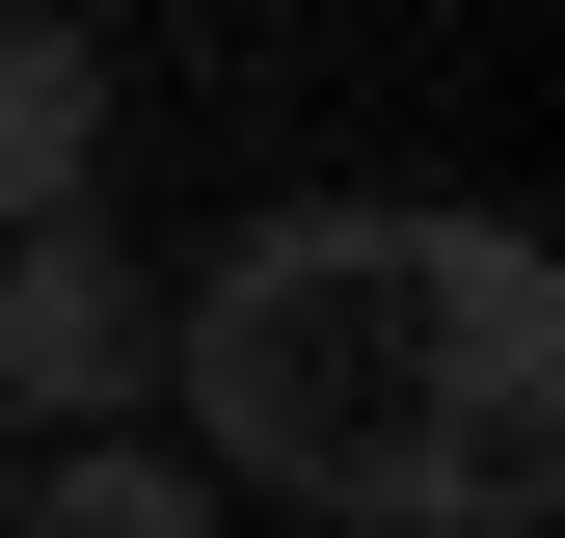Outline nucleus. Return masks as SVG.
Here are the masks:
<instances>
[{
	"label": "nucleus",
	"instance_id": "obj_3",
	"mask_svg": "<svg viewBox=\"0 0 565 538\" xmlns=\"http://www.w3.org/2000/svg\"><path fill=\"white\" fill-rule=\"evenodd\" d=\"M82 189H108V54L0 0V243H54V216H82Z\"/></svg>",
	"mask_w": 565,
	"mask_h": 538
},
{
	"label": "nucleus",
	"instance_id": "obj_4",
	"mask_svg": "<svg viewBox=\"0 0 565 538\" xmlns=\"http://www.w3.org/2000/svg\"><path fill=\"white\" fill-rule=\"evenodd\" d=\"M0 538H216V485H189L162 431H82V458H28V512Z\"/></svg>",
	"mask_w": 565,
	"mask_h": 538
},
{
	"label": "nucleus",
	"instance_id": "obj_1",
	"mask_svg": "<svg viewBox=\"0 0 565 538\" xmlns=\"http://www.w3.org/2000/svg\"><path fill=\"white\" fill-rule=\"evenodd\" d=\"M189 485L350 512V538H539L565 512V297L458 189H297L162 297Z\"/></svg>",
	"mask_w": 565,
	"mask_h": 538
},
{
	"label": "nucleus",
	"instance_id": "obj_2",
	"mask_svg": "<svg viewBox=\"0 0 565 538\" xmlns=\"http://www.w3.org/2000/svg\"><path fill=\"white\" fill-rule=\"evenodd\" d=\"M0 404H28V431H135V404H162V269L108 216L0 243Z\"/></svg>",
	"mask_w": 565,
	"mask_h": 538
}]
</instances>
